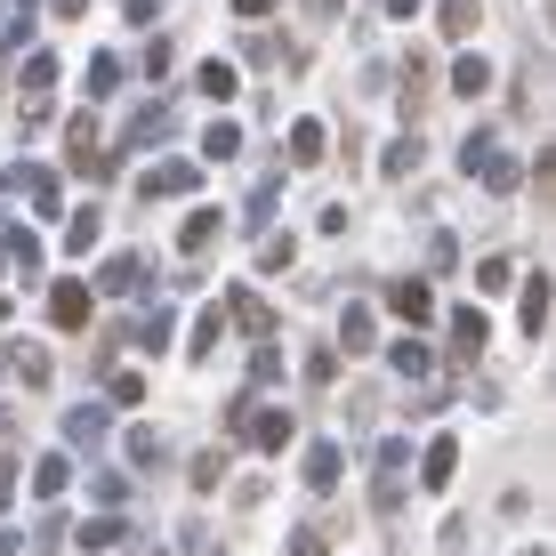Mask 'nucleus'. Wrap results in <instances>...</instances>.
<instances>
[{"label": "nucleus", "instance_id": "obj_1", "mask_svg": "<svg viewBox=\"0 0 556 556\" xmlns=\"http://www.w3.org/2000/svg\"><path fill=\"white\" fill-rule=\"evenodd\" d=\"M235 435L258 444V452H275V444H291V412H266L258 395H242V404H235Z\"/></svg>", "mask_w": 556, "mask_h": 556}, {"label": "nucleus", "instance_id": "obj_2", "mask_svg": "<svg viewBox=\"0 0 556 556\" xmlns=\"http://www.w3.org/2000/svg\"><path fill=\"white\" fill-rule=\"evenodd\" d=\"M146 282H153V266H146L138 251H122V258H105V282H98V291H105V299H129V291H146Z\"/></svg>", "mask_w": 556, "mask_h": 556}, {"label": "nucleus", "instance_id": "obj_3", "mask_svg": "<svg viewBox=\"0 0 556 556\" xmlns=\"http://www.w3.org/2000/svg\"><path fill=\"white\" fill-rule=\"evenodd\" d=\"M49 315L65 323V331H81V323H89V291H81V282H56V291H49Z\"/></svg>", "mask_w": 556, "mask_h": 556}, {"label": "nucleus", "instance_id": "obj_4", "mask_svg": "<svg viewBox=\"0 0 556 556\" xmlns=\"http://www.w3.org/2000/svg\"><path fill=\"white\" fill-rule=\"evenodd\" d=\"M388 306H395V315H404V323H428V315H435L428 282H395V291H388Z\"/></svg>", "mask_w": 556, "mask_h": 556}, {"label": "nucleus", "instance_id": "obj_5", "mask_svg": "<svg viewBox=\"0 0 556 556\" xmlns=\"http://www.w3.org/2000/svg\"><path fill=\"white\" fill-rule=\"evenodd\" d=\"M306 484H315V492L339 484V444H306Z\"/></svg>", "mask_w": 556, "mask_h": 556}, {"label": "nucleus", "instance_id": "obj_6", "mask_svg": "<svg viewBox=\"0 0 556 556\" xmlns=\"http://www.w3.org/2000/svg\"><path fill=\"white\" fill-rule=\"evenodd\" d=\"M178 242H186V258H194V251H210V242H218V210H194V218L178 226Z\"/></svg>", "mask_w": 556, "mask_h": 556}, {"label": "nucleus", "instance_id": "obj_7", "mask_svg": "<svg viewBox=\"0 0 556 556\" xmlns=\"http://www.w3.org/2000/svg\"><path fill=\"white\" fill-rule=\"evenodd\" d=\"M73 484V468H65V452H49L41 468H33V492H41V501H56V492Z\"/></svg>", "mask_w": 556, "mask_h": 556}, {"label": "nucleus", "instance_id": "obj_8", "mask_svg": "<svg viewBox=\"0 0 556 556\" xmlns=\"http://www.w3.org/2000/svg\"><path fill=\"white\" fill-rule=\"evenodd\" d=\"M178 186H194V162H162V169H146V194H178Z\"/></svg>", "mask_w": 556, "mask_h": 556}, {"label": "nucleus", "instance_id": "obj_9", "mask_svg": "<svg viewBox=\"0 0 556 556\" xmlns=\"http://www.w3.org/2000/svg\"><path fill=\"white\" fill-rule=\"evenodd\" d=\"M452 339H459L452 355H476V348H484V315H476V306H459V315H452Z\"/></svg>", "mask_w": 556, "mask_h": 556}, {"label": "nucleus", "instance_id": "obj_10", "mask_svg": "<svg viewBox=\"0 0 556 556\" xmlns=\"http://www.w3.org/2000/svg\"><path fill=\"white\" fill-rule=\"evenodd\" d=\"M339 339H348V348H371V339H379L371 306H348V315H339Z\"/></svg>", "mask_w": 556, "mask_h": 556}, {"label": "nucleus", "instance_id": "obj_11", "mask_svg": "<svg viewBox=\"0 0 556 556\" xmlns=\"http://www.w3.org/2000/svg\"><path fill=\"white\" fill-rule=\"evenodd\" d=\"M525 331H532V339L548 331V282H541V275L525 282Z\"/></svg>", "mask_w": 556, "mask_h": 556}, {"label": "nucleus", "instance_id": "obj_12", "mask_svg": "<svg viewBox=\"0 0 556 556\" xmlns=\"http://www.w3.org/2000/svg\"><path fill=\"white\" fill-rule=\"evenodd\" d=\"M452 468H459V444L444 435V444H428V476H419V484H452Z\"/></svg>", "mask_w": 556, "mask_h": 556}, {"label": "nucleus", "instance_id": "obj_13", "mask_svg": "<svg viewBox=\"0 0 556 556\" xmlns=\"http://www.w3.org/2000/svg\"><path fill=\"white\" fill-rule=\"evenodd\" d=\"M65 435H73V444H98V435H105V412H98V404H81V412L65 419Z\"/></svg>", "mask_w": 556, "mask_h": 556}, {"label": "nucleus", "instance_id": "obj_14", "mask_svg": "<svg viewBox=\"0 0 556 556\" xmlns=\"http://www.w3.org/2000/svg\"><path fill=\"white\" fill-rule=\"evenodd\" d=\"M484 81H492V73L476 65V56H459V65H452V98H476V89H484Z\"/></svg>", "mask_w": 556, "mask_h": 556}, {"label": "nucleus", "instance_id": "obj_15", "mask_svg": "<svg viewBox=\"0 0 556 556\" xmlns=\"http://www.w3.org/2000/svg\"><path fill=\"white\" fill-rule=\"evenodd\" d=\"M98 242V210H73V226H65V251H89Z\"/></svg>", "mask_w": 556, "mask_h": 556}, {"label": "nucleus", "instance_id": "obj_16", "mask_svg": "<svg viewBox=\"0 0 556 556\" xmlns=\"http://www.w3.org/2000/svg\"><path fill=\"white\" fill-rule=\"evenodd\" d=\"M291 153H299V162H323V122H299L291 129Z\"/></svg>", "mask_w": 556, "mask_h": 556}, {"label": "nucleus", "instance_id": "obj_17", "mask_svg": "<svg viewBox=\"0 0 556 556\" xmlns=\"http://www.w3.org/2000/svg\"><path fill=\"white\" fill-rule=\"evenodd\" d=\"M395 371H404V379L428 371V339H404V348H395Z\"/></svg>", "mask_w": 556, "mask_h": 556}, {"label": "nucleus", "instance_id": "obj_18", "mask_svg": "<svg viewBox=\"0 0 556 556\" xmlns=\"http://www.w3.org/2000/svg\"><path fill=\"white\" fill-rule=\"evenodd\" d=\"M113 541H122V525H113V516H98V525H81V541H73V548H113Z\"/></svg>", "mask_w": 556, "mask_h": 556}, {"label": "nucleus", "instance_id": "obj_19", "mask_svg": "<svg viewBox=\"0 0 556 556\" xmlns=\"http://www.w3.org/2000/svg\"><path fill=\"white\" fill-rule=\"evenodd\" d=\"M444 33L459 41V33H476V0H444Z\"/></svg>", "mask_w": 556, "mask_h": 556}, {"label": "nucleus", "instance_id": "obj_20", "mask_svg": "<svg viewBox=\"0 0 556 556\" xmlns=\"http://www.w3.org/2000/svg\"><path fill=\"white\" fill-rule=\"evenodd\" d=\"M218 476H226V452H202L194 459V492H218Z\"/></svg>", "mask_w": 556, "mask_h": 556}, {"label": "nucleus", "instance_id": "obj_21", "mask_svg": "<svg viewBox=\"0 0 556 556\" xmlns=\"http://www.w3.org/2000/svg\"><path fill=\"white\" fill-rule=\"evenodd\" d=\"M89 81H98V98H113V89H122V56H98V65H89Z\"/></svg>", "mask_w": 556, "mask_h": 556}, {"label": "nucleus", "instance_id": "obj_22", "mask_svg": "<svg viewBox=\"0 0 556 556\" xmlns=\"http://www.w3.org/2000/svg\"><path fill=\"white\" fill-rule=\"evenodd\" d=\"M235 146H242V138H235V129H226V122H218V129H210V138H202V153H210V162H235Z\"/></svg>", "mask_w": 556, "mask_h": 556}, {"label": "nucleus", "instance_id": "obj_23", "mask_svg": "<svg viewBox=\"0 0 556 556\" xmlns=\"http://www.w3.org/2000/svg\"><path fill=\"white\" fill-rule=\"evenodd\" d=\"M129 459H138V468H153V459H162V435L138 428V435H129Z\"/></svg>", "mask_w": 556, "mask_h": 556}, {"label": "nucleus", "instance_id": "obj_24", "mask_svg": "<svg viewBox=\"0 0 556 556\" xmlns=\"http://www.w3.org/2000/svg\"><path fill=\"white\" fill-rule=\"evenodd\" d=\"M226 306H235V323H251V331H266V306H258L251 291H235V299H226Z\"/></svg>", "mask_w": 556, "mask_h": 556}, {"label": "nucleus", "instance_id": "obj_25", "mask_svg": "<svg viewBox=\"0 0 556 556\" xmlns=\"http://www.w3.org/2000/svg\"><path fill=\"white\" fill-rule=\"evenodd\" d=\"M388 169H395V178H412V169H419V138H404V146H388Z\"/></svg>", "mask_w": 556, "mask_h": 556}, {"label": "nucleus", "instance_id": "obj_26", "mask_svg": "<svg viewBox=\"0 0 556 556\" xmlns=\"http://www.w3.org/2000/svg\"><path fill=\"white\" fill-rule=\"evenodd\" d=\"M202 98H235V73H226V65H202Z\"/></svg>", "mask_w": 556, "mask_h": 556}, {"label": "nucleus", "instance_id": "obj_27", "mask_svg": "<svg viewBox=\"0 0 556 556\" xmlns=\"http://www.w3.org/2000/svg\"><path fill=\"white\" fill-rule=\"evenodd\" d=\"M16 371H25L33 388H41V379H49V355H41V348H16Z\"/></svg>", "mask_w": 556, "mask_h": 556}, {"label": "nucleus", "instance_id": "obj_28", "mask_svg": "<svg viewBox=\"0 0 556 556\" xmlns=\"http://www.w3.org/2000/svg\"><path fill=\"white\" fill-rule=\"evenodd\" d=\"M251 379H266V388H275V379H282V355H275V348H258V355H251Z\"/></svg>", "mask_w": 556, "mask_h": 556}, {"label": "nucleus", "instance_id": "obj_29", "mask_svg": "<svg viewBox=\"0 0 556 556\" xmlns=\"http://www.w3.org/2000/svg\"><path fill=\"white\" fill-rule=\"evenodd\" d=\"M235 9H242V16H266V9H275V0H235Z\"/></svg>", "mask_w": 556, "mask_h": 556}, {"label": "nucleus", "instance_id": "obj_30", "mask_svg": "<svg viewBox=\"0 0 556 556\" xmlns=\"http://www.w3.org/2000/svg\"><path fill=\"white\" fill-rule=\"evenodd\" d=\"M388 9H395V16H404V9H419V0H388Z\"/></svg>", "mask_w": 556, "mask_h": 556}, {"label": "nucleus", "instance_id": "obj_31", "mask_svg": "<svg viewBox=\"0 0 556 556\" xmlns=\"http://www.w3.org/2000/svg\"><path fill=\"white\" fill-rule=\"evenodd\" d=\"M0 556H16V541H9V532H0Z\"/></svg>", "mask_w": 556, "mask_h": 556}, {"label": "nucleus", "instance_id": "obj_32", "mask_svg": "<svg viewBox=\"0 0 556 556\" xmlns=\"http://www.w3.org/2000/svg\"><path fill=\"white\" fill-rule=\"evenodd\" d=\"M0 315H9V306H0Z\"/></svg>", "mask_w": 556, "mask_h": 556}]
</instances>
